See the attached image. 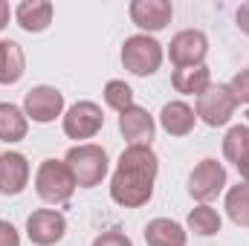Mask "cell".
Here are the masks:
<instances>
[{
  "mask_svg": "<svg viewBox=\"0 0 249 246\" xmlns=\"http://www.w3.org/2000/svg\"><path fill=\"white\" fill-rule=\"evenodd\" d=\"M235 20H238V29H241L244 35H249V0L238 6V12H235Z\"/></svg>",
  "mask_w": 249,
  "mask_h": 246,
  "instance_id": "obj_27",
  "label": "cell"
},
{
  "mask_svg": "<svg viewBox=\"0 0 249 246\" xmlns=\"http://www.w3.org/2000/svg\"><path fill=\"white\" fill-rule=\"evenodd\" d=\"M229 90H232V96H235V102H238V105H249V67L232 75Z\"/></svg>",
  "mask_w": 249,
  "mask_h": 246,
  "instance_id": "obj_24",
  "label": "cell"
},
{
  "mask_svg": "<svg viewBox=\"0 0 249 246\" xmlns=\"http://www.w3.org/2000/svg\"><path fill=\"white\" fill-rule=\"evenodd\" d=\"M0 246H20V232L9 220H0Z\"/></svg>",
  "mask_w": 249,
  "mask_h": 246,
  "instance_id": "obj_26",
  "label": "cell"
},
{
  "mask_svg": "<svg viewBox=\"0 0 249 246\" xmlns=\"http://www.w3.org/2000/svg\"><path fill=\"white\" fill-rule=\"evenodd\" d=\"M160 174V157L154 148L127 145L110 177V197L122 209H142L154 197V185Z\"/></svg>",
  "mask_w": 249,
  "mask_h": 246,
  "instance_id": "obj_1",
  "label": "cell"
},
{
  "mask_svg": "<svg viewBox=\"0 0 249 246\" xmlns=\"http://www.w3.org/2000/svg\"><path fill=\"white\" fill-rule=\"evenodd\" d=\"M247 122H249V107H247Z\"/></svg>",
  "mask_w": 249,
  "mask_h": 246,
  "instance_id": "obj_30",
  "label": "cell"
},
{
  "mask_svg": "<svg viewBox=\"0 0 249 246\" xmlns=\"http://www.w3.org/2000/svg\"><path fill=\"white\" fill-rule=\"evenodd\" d=\"M171 84H174L177 93L197 99V96H203V93L212 87V70H209L206 64H200V67H186V70H174Z\"/></svg>",
  "mask_w": 249,
  "mask_h": 246,
  "instance_id": "obj_18",
  "label": "cell"
},
{
  "mask_svg": "<svg viewBox=\"0 0 249 246\" xmlns=\"http://www.w3.org/2000/svg\"><path fill=\"white\" fill-rule=\"evenodd\" d=\"M142 238H145L148 246H186L188 244L186 226H180L171 217H154V220H148Z\"/></svg>",
  "mask_w": 249,
  "mask_h": 246,
  "instance_id": "obj_15",
  "label": "cell"
},
{
  "mask_svg": "<svg viewBox=\"0 0 249 246\" xmlns=\"http://www.w3.org/2000/svg\"><path fill=\"white\" fill-rule=\"evenodd\" d=\"M9 20H12V9H9V3H6V0H0V32L9 26Z\"/></svg>",
  "mask_w": 249,
  "mask_h": 246,
  "instance_id": "obj_28",
  "label": "cell"
},
{
  "mask_svg": "<svg viewBox=\"0 0 249 246\" xmlns=\"http://www.w3.org/2000/svg\"><path fill=\"white\" fill-rule=\"evenodd\" d=\"M238 171H241V177H244V183H249V157L238 165Z\"/></svg>",
  "mask_w": 249,
  "mask_h": 246,
  "instance_id": "obj_29",
  "label": "cell"
},
{
  "mask_svg": "<svg viewBox=\"0 0 249 246\" xmlns=\"http://www.w3.org/2000/svg\"><path fill=\"white\" fill-rule=\"evenodd\" d=\"M229 220L241 229H249V183H238L226 191V203H223Z\"/></svg>",
  "mask_w": 249,
  "mask_h": 246,
  "instance_id": "obj_21",
  "label": "cell"
},
{
  "mask_svg": "<svg viewBox=\"0 0 249 246\" xmlns=\"http://www.w3.org/2000/svg\"><path fill=\"white\" fill-rule=\"evenodd\" d=\"M29 185V159L20 151L0 154V194L18 197Z\"/></svg>",
  "mask_w": 249,
  "mask_h": 246,
  "instance_id": "obj_13",
  "label": "cell"
},
{
  "mask_svg": "<svg viewBox=\"0 0 249 246\" xmlns=\"http://www.w3.org/2000/svg\"><path fill=\"white\" fill-rule=\"evenodd\" d=\"M67 168L72 171V180L78 188H96L102 185V180L107 177V151L96 142H81V145H72L64 157Z\"/></svg>",
  "mask_w": 249,
  "mask_h": 246,
  "instance_id": "obj_2",
  "label": "cell"
},
{
  "mask_svg": "<svg viewBox=\"0 0 249 246\" xmlns=\"http://www.w3.org/2000/svg\"><path fill=\"white\" fill-rule=\"evenodd\" d=\"M229 183V174H226V168H223V162H217V159H200L197 165H194V171L188 174V194L197 200V203H212L223 188Z\"/></svg>",
  "mask_w": 249,
  "mask_h": 246,
  "instance_id": "obj_7",
  "label": "cell"
},
{
  "mask_svg": "<svg viewBox=\"0 0 249 246\" xmlns=\"http://www.w3.org/2000/svg\"><path fill=\"white\" fill-rule=\"evenodd\" d=\"M93 246H133V241L124 232H119V229H110V232H102L93 241Z\"/></svg>",
  "mask_w": 249,
  "mask_h": 246,
  "instance_id": "obj_25",
  "label": "cell"
},
{
  "mask_svg": "<svg viewBox=\"0 0 249 246\" xmlns=\"http://www.w3.org/2000/svg\"><path fill=\"white\" fill-rule=\"evenodd\" d=\"M26 72V53L18 41L12 38H3L0 41V84L9 87V84H18Z\"/></svg>",
  "mask_w": 249,
  "mask_h": 246,
  "instance_id": "obj_17",
  "label": "cell"
},
{
  "mask_svg": "<svg viewBox=\"0 0 249 246\" xmlns=\"http://www.w3.org/2000/svg\"><path fill=\"white\" fill-rule=\"evenodd\" d=\"M23 113L35 124H50L64 116V93L53 84H38L23 96Z\"/></svg>",
  "mask_w": 249,
  "mask_h": 246,
  "instance_id": "obj_8",
  "label": "cell"
},
{
  "mask_svg": "<svg viewBox=\"0 0 249 246\" xmlns=\"http://www.w3.org/2000/svg\"><path fill=\"white\" fill-rule=\"evenodd\" d=\"M162 58H165V50L162 44L154 38V35H130L124 38L122 44V64L124 70L136 78H148L154 75L160 67H162Z\"/></svg>",
  "mask_w": 249,
  "mask_h": 246,
  "instance_id": "obj_4",
  "label": "cell"
},
{
  "mask_svg": "<svg viewBox=\"0 0 249 246\" xmlns=\"http://www.w3.org/2000/svg\"><path fill=\"white\" fill-rule=\"evenodd\" d=\"M67 235V217L58 209H35L26 217V238L35 246H55Z\"/></svg>",
  "mask_w": 249,
  "mask_h": 246,
  "instance_id": "obj_10",
  "label": "cell"
},
{
  "mask_svg": "<svg viewBox=\"0 0 249 246\" xmlns=\"http://www.w3.org/2000/svg\"><path fill=\"white\" fill-rule=\"evenodd\" d=\"M53 15H55V6H53L50 0H23V3H18V9H15L18 26H20L23 32H29V35L47 32L50 23H53Z\"/></svg>",
  "mask_w": 249,
  "mask_h": 246,
  "instance_id": "obj_14",
  "label": "cell"
},
{
  "mask_svg": "<svg viewBox=\"0 0 249 246\" xmlns=\"http://www.w3.org/2000/svg\"><path fill=\"white\" fill-rule=\"evenodd\" d=\"M197 124V113L188 102H168L162 105L160 110V127L168 133V136H188Z\"/></svg>",
  "mask_w": 249,
  "mask_h": 246,
  "instance_id": "obj_16",
  "label": "cell"
},
{
  "mask_svg": "<svg viewBox=\"0 0 249 246\" xmlns=\"http://www.w3.org/2000/svg\"><path fill=\"white\" fill-rule=\"evenodd\" d=\"M206 55H209V38L200 29H183L168 44V61L174 64V70L200 67L206 64Z\"/></svg>",
  "mask_w": 249,
  "mask_h": 246,
  "instance_id": "obj_9",
  "label": "cell"
},
{
  "mask_svg": "<svg viewBox=\"0 0 249 246\" xmlns=\"http://www.w3.org/2000/svg\"><path fill=\"white\" fill-rule=\"evenodd\" d=\"M186 223H188V229H191L194 235H200V238H212V235H217V232H220L223 217H220V211H217V209H212V206L200 203V206H194V209L188 211Z\"/></svg>",
  "mask_w": 249,
  "mask_h": 246,
  "instance_id": "obj_20",
  "label": "cell"
},
{
  "mask_svg": "<svg viewBox=\"0 0 249 246\" xmlns=\"http://www.w3.org/2000/svg\"><path fill=\"white\" fill-rule=\"evenodd\" d=\"M223 157L241 165L249 157V124H232L223 136Z\"/></svg>",
  "mask_w": 249,
  "mask_h": 246,
  "instance_id": "obj_22",
  "label": "cell"
},
{
  "mask_svg": "<svg viewBox=\"0 0 249 246\" xmlns=\"http://www.w3.org/2000/svg\"><path fill=\"white\" fill-rule=\"evenodd\" d=\"M61 127H64V133H67V139H75L81 145L84 139H93L105 127V113H102V107L96 102L81 99V102H75V105H70L64 110Z\"/></svg>",
  "mask_w": 249,
  "mask_h": 246,
  "instance_id": "obj_6",
  "label": "cell"
},
{
  "mask_svg": "<svg viewBox=\"0 0 249 246\" xmlns=\"http://www.w3.org/2000/svg\"><path fill=\"white\" fill-rule=\"evenodd\" d=\"M105 105L113 107L116 113H124L127 107H133L136 102H133V90H130V84H124L122 78L107 81V84H105Z\"/></svg>",
  "mask_w": 249,
  "mask_h": 246,
  "instance_id": "obj_23",
  "label": "cell"
},
{
  "mask_svg": "<svg viewBox=\"0 0 249 246\" xmlns=\"http://www.w3.org/2000/svg\"><path fill=\"white\" fill-rule=\"evenodd\" d=\"M29 119L23 113V107L12 105V102H0V142L15 145L20 139H26Z\"/></svg>",
  "mask_w": 249,
  "mask_h": 246,
  "instance_id": "obj_19",
  "label": "cell"
},
{
  "mask_svg": "<svg viewBox=\"0 0 249 246\" xmlns=\"http://www.w3.org/2000/svg\"><path fill=\"white\" fill-rule=\"evenodd\" d=\"M127 15L142 29V35H154V32H162L171 23L174 6L168 0H133L130 9H127Z\"/></svg>",
  "mask_w": 249,
  "mask_h": 246,
  "instance_id": "obj_11",
  "label": "cell"
},
{
  "mask_svg": "<svg viewBox=\"0 0 249 246\" xmlns=\"http://www.w3.org/2000/svg\"><path fill=\"white\" fill-rule=\"evenodd\" d=\"M119 130L127 139V145H145V148H151V142L157 136V122H154V116L145 107L133 105L124 113H119Z\"/></svg>",
  "mask_w": 249,
  "mask_h": 246,
  "instance_id": "obj_12",
  "label": "cell"
},
{
  "mask_svg": "<svg viewBox=\"0 0 249 246\" xmlns=\"http://www.w3.org/2000/svg\"><path fill=\"white\" fill-rule=\"evenodd\" d=\"M75 180L72 171L67 168L64 159H44L35 171V194L50 203V206H64L75 194Z\"/></svg>",
  "mask_w": 249,
  "mask_h": 246,
  "instance_id": "obj_3",
  "label": "cell"
},
{
  "mask_svg": "<svg viewBox=\"0 0 249 246\" xmlns=\"http://www.w3.org/2000/svg\"><path fill=\"white\" fill-rule=\"evenodd\" d=\"M235 110H238V102H235L229 84H214V81H212V87H209L203 96H197V102H194L197 119L203 124H209V127H223V124H229L232 116H235Z\"/></svg>",
  "mask_w": 249,
  "mask_h": 246,
  "instance_id": "obj_5",
  "label": "cell"
}]
</instances>
